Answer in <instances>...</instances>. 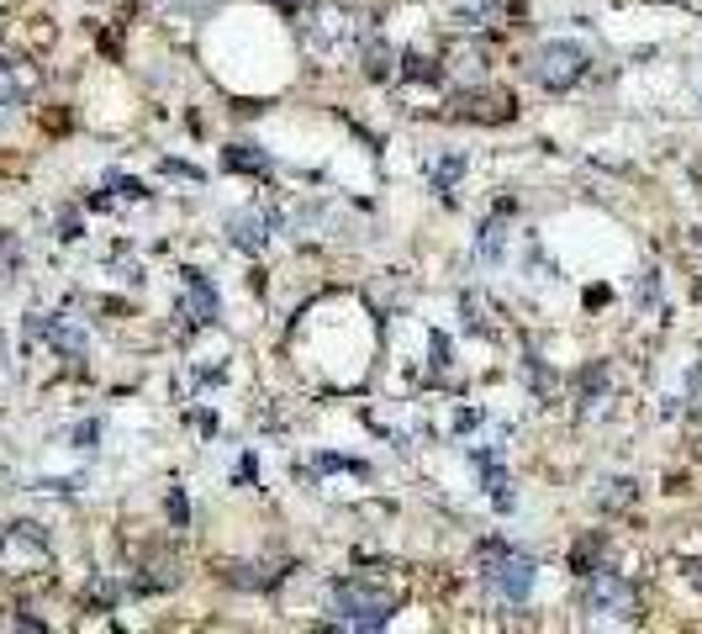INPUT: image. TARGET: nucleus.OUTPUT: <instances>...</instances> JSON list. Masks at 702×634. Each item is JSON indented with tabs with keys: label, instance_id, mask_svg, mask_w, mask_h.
<instances>
[{
	"label": "nucleus",
	"instance_id": "f257e3e1",
	"mask_svg": "<svg viewBox=\"0 0 702 634\" xmlns=\"http://www.w3.org/2000/svg\"><path fill=\"white\" fill-rule=\"evenodd\" d=\"M334 613L343 630H381V624H391V613H397V592H386V587H375L365 576H338L334 581Z\"/></svg>",
	"mask_w": 702,
	"mask_h": 634
},
{
	"label": "nucleus",
	"instance_id": "f03ea898",
	"mask_svg": "<svg viewBox=\"0 0 702 634\" xmlns=\"http://www.w3.org/2000/svg\"><path fill=\"white\" fill-rule=\"evenodd\" d=\"M481 576H487V587L496 598H507V603H528L534 598V576L539 566L518 555L507 540H487L481 544Z\"/></svg>",
	"mask_w": 702,
	"mask_h": 634
},
{
	"label": "nucleus",
	"instance_id": "7ed1b4c3",
	"mask_svg": "<svg viewBox=\"0 0 702 634\" xmlns=\"http://www.w3.org/2000/svg\"><path fill=\"white\" fill-rule=\"evenodd\" d=\"M586 64L592 59H586L581 43H571V37H550V43H539V48L528 54V74H534V85L565 95L586 80Z\"/></svg>",
	"mask_w": 702,
	"mask_h": 634
},
{
	"label": "nucleus",
	"instance_id": "20e7f679",
	"mask_svg": "<svg viewBox=\"0 0 702 634\" xmlns=\"http://www.w3.org/2000/svg\"><path fill=\"white\" fill-rule=\"evenodd\" d=\"M581 608L597 613V619H629V613H634V587L618 572L602 566V572L581 576Z\"/></svg>",
	"mask_w": 702,
	"mask_h": 634
},
{
	"label": "nucleus",
	"instance_id": "39448f33",
	"mask_svg": "<svg viewBox=\"0 0 702 634\" xmlns=\"http://www.w3.org/2000/svg\"><path fill=\"white\" fill-rule=\"evenodd\" d=\"M270 228H276V217L238 211V217H227V243H233V249H244V254H259V249L270 243Z\"/></svg>",
	"mask_w": 702,
	"mask_h": 634
},
{
	"label": "nucleus",
	"instance_id": "423d86ee",
	"mask_svg": "<svg viewBox=\"0 0 702 634\" xmlns=\"http://www.w3.org/2000/svg\"><path fill=\"white\" fill-rule=\"evenodd\" d=\"M222 164H227L233 175H270V170H276V159L259 149V143H233V149H222Z\"/></svg>",
	"mask_w": 702,
	"mask_h": 634
},
{
	"label": "nucleus",
	"instance_id": "0eeeda50",
	"mask_svg": "<svg viewBox=\"0 0 702 634\" xmlns=\"http://www.w3.org/2000/svg\"><path fill=\"white\" fill-rule=\"evenodd\" d=\"M185 291H190V323H212L217 318V286L201 270H185Z\"/></svg>",
	"mask_w": 702,
	"mask_h": 634
},
{
	"label": "nucleus",
	"instance_id": "6e6552de",
	"mask_svg": "<svg viewBox=\"0 0 702 634\" xmlns=\"http://www.w3.org/2000/svg\"><path fill=\"white\" fill-rule=\"evenodd\" d=\"M608 534H586V540H576V550H571V572L576 576H592L602 572V555H608Z\"/></svg>",
	"mask_w": 702,
	"mask_h": 634
},
{
	"label": "nucleus",
	"instance_id": "1a4fd4ad",
	"mask_svg": "<svg viewBox=\"0 0 702 634\" xmlns=\"http://www.w3.org/2000/svg\"><path fill=\"white\" fill-rule=\"evenodd\" d=\"M360 59H365V74H370V80H386V74H391V48H386L381 37H370Z\"/></svg>",
	"mask_w": 702,
	"mask_h": 634
},
{
	"label": "nucleus",
	"instance_id": "9d476101",
	"mask_svg": "<svg viewBox=\"0 0 702 634\" xmlns=\"http://www.w3.org/2000/svg\"><path fill=\"white\" fill-rule=\"evenodd\" d=\"M22 95H27V80L0 59V112H5V106H22Z\"/></svg>",
	"mask_w": 702,
	"mask_h": 634
},
{
	"label": "nucleus",
	"instance_id": "9b49d317",
	"mask_svg": "<svg viewBox=\"0 0 702 634\" xmlns=\"http://www.w3.org/2000/svg\"><path fill=\"white\" fill-rule=\"evenodd\" d=\"M459 175H465V159H459V153H449V159H438V170H433V191H438V196H449Z\"/></svg>",
	"mask_w": 702,
	"mask_h": 634
},
{
	"label": "nucleus",
	"instance_id": "f8f14e48",
	"mask_svg": "<svg viewBox=\"0 0 702 634\" xmlns=\"http://www.w3.org/2000/svg\"><path fill=\"white\" fill-rule=\"evenodd\" d=\"M612 492H602V508H629L634 497H640V482L634 476H618V482H608Z\"/></svg>",
	"mask_w": 702,
	"mask_h": 634
},
{
	"label": "nucleus",
	"instance_id": "ddd939ff",
	"mask_svg": "<svg viewBox=\"0 0 702 634\" xmlns=\"http://www.w3.org/2000/svg\"><path fill=\"white\" fill-rule=\"evenodd\" d=\"M502 222H487V228H481V243H476V254H481V260H502Z\"/></svg>",
	"mask_w": 702,
	"mask_h": 634
},
{
	"label": "nucleus",
	"instance_id": "4468645a",
	"mask_svg": "<svg viewBox=\"0 0 702 634\" xmlns=\"http://www.w3.org/2000/svg\"><path fill=\"white\" fill-rule=\"evenodd\" d=\"M581 392L592 396V402L608 392V365H586V370H581Z\"/></svg>",
	"mask_w": 702,
	"mask_h": 634
},
{
	"label": "nucleus",
	"instance_id": "2eb2a0df",
	"mask_svg": "<svg viewBox=\"0 0 702 634\" xmlns=\"http://www.w3.org/2000/svg\"><path fill=\"white\" fill-rule=\"evenodd\" d=\"M401 69H407L412 80H438V69H433V59H423V54H401Z\"/></svg>",
	"mask_w": 702,
	"mask_h": 634
},
{
	"label": "nucleus",
	"instance_id": "dca6fc26",
	"mask_svg": "<svg viewBox=\"0 0 702 634\" xmlns=\"http://www.w3.org/2000/svg\"><path fill=\"white\" fill-rule=\"evenodd\" d=\"M169 518H175V529H185V523H190V514H185V492H180V486L169 492Z\"/></svg>",
	"mask_w": 702,
	"mask_h": 634
},
{
	"label": "nucleus",
	"instance_id": "f3484780",
	"mask_svg": "<svg viewBox=\"0 0 702 634\" xmlns=\"http://www.w3.org/2000/svg\"><path fill=\"white\" fill-rule=\"evenodd\" d=\"M444 365H449V338L433 333V370H444Z\"/></svg>",
	"mask_w": 702,
	"mask_h": 634
},
{
	"label": "nucleus",
	"instance_id": "a211bd4d",
	"mask_svg": "<svg viewBox=\"0 0 702 634\" xmlns=\"http://www.w3.org/2000/svg\"><path fill=\"white\" fill-rule=\"evenodd\" d=\"M164 170H169V175H185V181H201V170H196V164H180V159H164Z\"/></svg>",
	"mask_w": 702,
	"mask_h": 634
},
{
	"label": "nucleus",
	"instance_id": "6ab92c4d",
	"mask_svg": "<svg viewBox=\"0 0 702 634\" xmlns=\"http://www.w3.org/2000/svg\"><path fill=\"white\" fill-rule=\"evenodd\" d=\"M74 439H80V445H95V439H101V423H80Z\"/></svg>",
	"mask_w": 702,
	"mask_h": 634
},
{
	"label": "nucleus",
	"instance_id": "aec40b11",
	"mask_svg": "<svg viewBox=\"0 0 702 634\" xmlns=\"http://www.w3.org/2000/svg\"><path fill=\"white\" fill-rule=\"evenodd\" d=\"M112 185H117V191H122V196H149V191H143V185H138V181H127V175H117V181H112Z\"/></svg>",
	"mask_w": 702,
	"mask_h": 634
},
{
	"label": "nucleus",
	"instance_id": "412c9836",
	"mask_svg": "<svg viewBox=\"0 0 702 634\" xmlns=\"http://www.w3.org/2000/svg\"><path fill=\"white\" fill-rule=\"evenodd\" d=\"M59 228H63V239H80V217H74V211H63Z\"/></svg>",
	"mask_w": 702,
	"mask_h": 634
},
{
	"label": "nucleus",
	"instance_id": "4be33fe9",
	"mask_svg": "<svg viewBox=\"0 0 702 634\" xmlns=\"http://www.w3.org/2000/svg\"><path fill=\"white\" fill-rule=\"evenodd\" d=\"M270 5H280V11H296V5H302V0H270Z\"/></svg>",
	"mask_w": 702,
	"mask_h": 634
}]
</instances>
